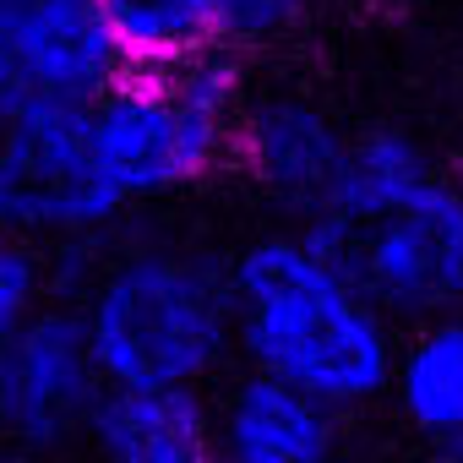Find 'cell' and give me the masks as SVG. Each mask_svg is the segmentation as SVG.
Returning a JSON list of instances; mask_svg holds the SVG:
<instances>
[{
	"label": "cell",
	"instance_id": "52a82bcc",
	"mask_svg": "<svg viewBox=\"0 0 463 463\" xmlns=\"http://www.w3.org/2000/svg\"><path fill=\"white\" fill-rule=\"evenodd\" d=\"M115 77L99 0H0V120L77 109Z\"/></svg>",
	"mask_w": 463,
	"mask_h": 463
},
{
	"label": "cell",
	"instance_id": "4fadbf2b",
	"mask_svg": "<svg viewBox=\"0 0 463 463\" xmlns=\"http://www.w3.org/2000/svg\"><path fill=\"white\" fill-rule=\"evenodd\" d=\"M44 284H50V268H44V257L39 251H28L23 241H12L6 229H0V338H6L33 306H44L50 295H44Z\"/></svg>",
	"mask_w": 463,
	"mask_h": 463
},
{
	"label": "cell",
	"instance_id": "9a60e30c",
	"mask_svg": "<svg viewBox=\"0 0 463 463\" xmlns=\"http://www.w3.org/2000/svg\"><path fill=\"white\" fill-rule=\"evenodd\" d=\"M0 463H28V458H23V452H17V447L6 441V436H0Z\"/></svg>",
	"mask_w": 463,
	"mask_h": 463
},
{
	"label": "cell",
	"instance_id": "6da1fadb",
	"mask_svg": "<svg viewBox=\"0 0 463 463\" xmlns=\"http://www.w3.org/2000/svg\"><path fill=\"white\" fill-rule=\"evenodd\" d=\"M387 322H430L463 300V191L414 137H349L327 207L300 223Z\"/></svg>",
	"mask_w": 463,
	"mask_h": 463
},
{
	"label": "cell",
	"instance_id": "2e32d148",
	"mask_svg": "<svg viewBox=\"0 0 463 463\" xmlns=\"http://www.w3.org/2000/svg\"><path fill=\"white\" fill-rule=\"evenodd\" d=\"M447 458H452V463H463V436H458V441L447 447Z\"/></svg>",
	"mask_w": 463,
	"mask_h": 463
},
{
	"label": "cell",
	"instance_id": "ba28073f",
	"mask_svg": "<svg viewBox=\"0 0 463 463\" xmlns=\"http://www.w3.org/2000/svg\"><path fill=\"white\" fill-rule=\"evenodd\" d=\"M344 153H349V137L338 131V120L300 93H268L241 104L235 164L295 223H311L327 207L344 175Z\"/></svg>",
	"mask_w": 463,
	"mask_h": 463
},
{
	"label": "cell",
	"instance_id": "3957f363",
	"mask_svg": "<svg viewBox=\"0 0 463 463\" xmlns=\"http://www.w3.org/2000/svg\"><path fill=\"white\" fill-rule=\"evenodd\" d=\"M77 317L104 387H191L235 354L229 262L191 246H126L77 284Z\"/></svg>",
	"mask_w": 463,
	"mask_h": 463
},
{
	"label": "cell",
	"instance_id": "277c9868",
	"mask_svg": "<svg viewBox=\"0 0 463 463\" xmlns=\"http://www.w3.org/2000/svg\"><path fill=\"white\" fill-rule=\"evenodd\" d=\"M241 104V71L223 50L180 71H120L82 104V126L109 191L131 213L202 185L235 158Z\"/></svg>",
	"mask_w": 463,
	"mask_h": 463
},
{
	"label": "cell",
	"instance_id": "8fae6325",
	"mask_svg": "<svg viewBox=\"0 0 463 463\" xmlns=\"http://www.w3.org/2000/svg\"><path fill=\"white\" fill-rule=\"evenodd\" d=\"M99 23L120 71H180L235 44L223 0H99Z\"/></svg>",
	"mask_w": 463,
	"mask_h": 463
},
{
	"label": "cell",
	"instance_id": "7c38bea8",
	"mask_svg": "<svg viewBox=\"0 0 463 463\" xmlns=\"http://www.w3.org/2000/svg\"><path fill=\"white\" fill-rule=\"evenodd\" d=\"M387 392L398 398L403 420L441 452L463 436V317L458 311L414 322V333L398 344Z\"/></svg>",
	"mask_w": 463,
	"mask_h": 463
},
{
	"label": "cell",
	"instance_id": "9c48e42d",
	"mask_svg": "<svg viewBox=\"0 0 463 463\" xmlns=\"http://www.w3.org/2000/svg\"><path fill=\"white\" fill-rule=\"evenodd\" d=\"M213 420L223 463H327L338 409L279 376L241 371L213 398Z\"/></svg>",
	"mask_w": 463,
	"mask_h": 463
},
{
	"label": "cell",
	"instance_id": "7a4b0ae2",
	"mask_svg": "<svg viewBox=\"0 0 463 463\" xmlns=\"http://www.w3.org/2000/svg\"><path fill=\"white\" fill-rule=\"evenodd\" d=\"M229 306L246 371L279 376L327 409H354L387 392L398 360L392 322L306 229L262 235L229 262Z\"/></svg>",
	"mask_w": 463,
	"mask_h": 463
},
{
	"label": "cell",
	"instance_id": "30bf717a",
	"mask_svg": "<svg viewBox=\"0 0 463 463\" xmlns=\"http://www.w3.org/2000/svg\"><path fill=\"white\" fill-rule=\"evenodd\" d=\"M88 452L99 463H223L213 398L191 387H109Z\"/></svg>",
	"mask_w": 463,
	"mask_h": 463
},
{
	"label": "cell",
	"instance_id": "8992f818",
	"mask_svg": "<svg viewBox=\"0 0 463 463\" xmlns=\"http://www.w3.org/2000/svg\"><path fill=\"white\" fill-rule=\"evenodd\" d=\"M104 392L77 306L44 300L0 338V436L28 463L88 441Z\"/></svg>",
	"mask_w": 463,
	"mask_h": 463
},
{
	"label": "cell",
	"instance_id": "5b68a950",
	"mask_svg": "<svg viewBox=\"0 0 463 463\" xmlns=\"http://www.w3.org/2000/svg\"><path fill=\"white\" fill-rule=\"evenodd\" d=\"M120 218L126 202L109 191L93 158L82 104L0 120V229L12 241L44 262L82 257Z\"/></svg>",
	"mask_w": 463,
	"mask_h": 463
},
{
	"label": "cell",
	"instance_id": "5bb4252c",
	"mask_svg": "<svg viewBox=\"0 0 463 463\" xmlns=\"http://www.w3.org/2000/svg\"><path fill=\"white\" fill-rule=\"evenodd\" d=\"M311 0H223L229 12V39L235 44H251V39H273L284 28H295L306 17Z\"/></svg>",
	"mask_w": 463,
	"mask_h": 463
}]
</instances>
